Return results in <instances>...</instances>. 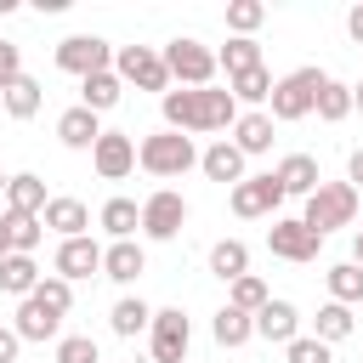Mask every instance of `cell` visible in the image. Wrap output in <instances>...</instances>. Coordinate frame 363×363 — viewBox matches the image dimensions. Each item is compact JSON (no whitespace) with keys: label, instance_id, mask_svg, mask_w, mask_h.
<instances>
[{"label":"cell","instance_id":"cell-1","mask_svg":"<svg viewBox=\"0 0 363 363\" xmlns=\"http://www.w3.org/2000/svg\"><path fill=\"white\" fill-rule=\"evenodd\" d=\"M159 113H164V130H182V136H210V130H233L238 119V102L233 91L221 85H204V91H164L159 96Z\"/></svg>","mask_w":363,"mask_h":363},{"label":"cell","instance_id":"cell-2","mask_svg":"<svg viewBox=\"0 0 363 363\" xmlns=\"http://www.w3.org/2000/svg\"><path fill=\"white\" fill-rule=\"evenodd\" d=\"M136 164H142L147 176L176 182V176H187V170L199 164V147H193V136H182V130H153V136L136 142Z\"/></svg>","mask_w":363,"mask_h":363},{"label":"cell","instance_id":"cell-3","mask_svg":"<svg viewBox=\"0 0 363 363\" xmlns=\"http://www.w3.org/2000/svg\"><path fill=\"white\" fill-rule=\"evenodd\" d=\"M301 221H306L318 238H329L335 227H352V221H357V187H352V182H318V193L306 199Z\"/></svg>","mask_w":363,"mask_h":363},{"label":"cell","instance_id":"cell-4","mask_svg":"<svg viewBox=\"0 0 363 363\" xmlns=\"http://www.w3.org/2000/svg\"><path fill=\"white\" fill-rule=\"evenodd\" d=\"M323 79H329L323 68H295V74L272 79L267 119H278V125H295V119H306V113H312V96H318V85H323Z\"/></svg>","mask_w":363,"mask_h":363},{"label":"cell","instance_id":"cell-5","mask_svg":"<svg viewBox=\"0 0 363 363\" xmlns=\"http://www.w3.org/2000/svg\"><path fill=\"white\" fill-rule=\"evenodd\" d=\"M159 57H164V74H170L182 91H204V85H216V51H210L204 40H187V34H182V40H170Z\"/></svg>","mask_w":363,"mask_h":363},{"label":"cell","instance_id":"cell-6","mask_svg":"<svg viewBox=\"0 0 363 363\" xmlns=\"http://www.w3.org/2000/svg\"><path fill=\"white\" fill-rule=\"evenodd\" d=\"M113 74H119V85H136V91H159V96L170 91L159 45H113Z\"/></svg>","mask_w":363,"mask_h":363},{"label":"cell","instance_id":"cell-7","mask_svg":"<svg viewBox=\"0 0 363 363\" xmlns=\"http://www.w3.org/2000/svg\"><path fill=\"white\" fill-rule=\"evenodd\" d=\"M147 346H153V363H187V346H193V323L182 306H159L153 323H147Z\"/></svg>","mask_w":363,"mask_h":363},{"label":"cell","instance_id":"cell-8","mask_svg":"<svg viewBox=\"0 0 363 363\" xmlns=\"http://www.w3.org/2000/svg\"><path fill=\"white\" fill-rule=\"evenodd\" d=\"M267 250L278 255V261H295V267H306V261H318V250H323V238L301 221V216H272V227H267Z\"/></svg>","mask_w":363,"mask_h":363},{"label":"cell","instance_id":"cell-9","mask_svg":"<svg viewBox=\"0 0 363 363\" xmlns=\"http://www.w3.org/2000/svg\"><path fill=\"white\" fill-rule=\"evenodd\" d=\"M182 227H187V199H182L176 187H159V193L142 199V233H147L153 244H170Z\"/></svg>","mask_w":363,"mask_h":363},{"label":"cell","instance_id":"cell-10","mask_svg":"<svg viewBox=\"0 0 363 363\" xmlns=\"http://www.w3.org/2000/svg\"><path fill=\"white\" fill-rule=\"evenodd\" d=\"M57 68L74 74V79L102 74V68H113V45H108L102 34H68V40L57 45Z\"/></svg>","mask_w":363,"mask_h":363},{"label":"cell","instance_id":"cell-11","mask_svg":"<svg viewBox=\"0 0 363 363\" xmlns=\"http://www.w3.org/2000/svg\"><path fill=\"white\" fill-rule=\"evenodd\" d=\"M227 204H233V216H244V221H255V216H278L284 187H278L272 170H267V176H244V182L227 193Z\"/></svg>","mask_w":363,"mask_h":363},{"label":"cell","instance_id":"cell-12","mask_svg":"<svg viewBox=\"0 0 363 363\" xmlns=\"http://www.w3.org/2000/svg\"><path fill=\"white\" fill-rule=\"evenodd\" d=\"M91 164H96L102 182H125V176L136 170V136H125V130H102L96 147H91Z\"/></svg>","mask_w":363,"mask_h":363},{"label":"cell","instance_id":"cell-13","mask_svg":"<svg viewBox=\"0 0 363 363\" xmlns=\"http://www.w3.org/2000/svg\"><path fill=\"white\" fill-rule=\"evenodd\" d=\"M57 278H68V284H79V278H91V272H102V244L85 233V238H62L57 244Z\"/></svg>","mask_w":363,"mask_h":363},{"label":"cell","instance_id":"cell-14","mask_svg":"<svg viewBox=\"0 0 363 363\" xmlns=\"http://www.w3.org/2000/svg\"><path fill=\"white\" fill-rule=\"evenodd\" d=\"M40 227H51L57 238H85L91 233V210H85V199H45V210H40Z\"/></svg>","mask_w":363,"mask_h":363},{"label":"cell","instance_id":"cell-15","mask_svg":"<svg viewBox=\"0 0 363 363\" xmlns=\"http://www.w3.org/2000/svg\"><path fill=\"white\" fill-rule=\"evenodd\" d=\"M147 272V250L136 244V238H113L108 250H102V278H113V284H136Z\"/></svg>","mask_w":363,"mask_h":363},{"label":"cell","instance_id":"cell-16","mask_svg":"<svg viewBox=\"0 0 363 363\" xmlns=\"http://www.w3.org/2000/svg\"><path fill=\"white\" fill-rule=\"evenodd\" d=\"M96 136H102V119L91 113V108H68V113H57V142L62 147H74V153H91L96 147Z\"/></svg>","mask_w":363,"mask_h":363},{"label":"cell","instance_id":"cell-17","mask_svg":"<svg viewBox=\"0 0 363 363\" xmlns=\"http://www.w3.org/2000/svg\"><path fill=\"white\" fill-rule=\"evenodd\" d=\"M272 176H278L284 199H312V193H318V182H323L312 153H289V159H278V170H272Z\"/></svg>","mask_w":363,"mask_h":363},{"label":"cell","instance_id":"cell-18","mask_svg":"<svg viewBox=\"0 0 363 363\" xmlns=\"http://www.w3.org/2000/svg\"><path fill=\"white\" fill-rule=\"evenodd\" d=\"M199 170H204L210 182H227V187H238V182H244V153H238L227 136H216V142L199 153Z\"/></svg>","mask_w":363,"mask_h":363},{"label":"cell","instance_id":"cell-19","mask_svg":"<svg viewBox=\"0 0 363 363\" xmlns=\"http://www.w3.org/2000/svg\"><path fill=\"white\" fill-rule=\"evenodd\" d=\"M255 335L272 340V346H289V340L301 335V312H295L289 301H267V306L255 312Z\"/></svg>","mask_w":363,"mask_h":363},{"label":"cell","instance_id":"cell-20","mask_svg":"<svg viewBox=\"0 0 363 363\" xmlns=\"http://www.w3.org/2000/svg\"><path fill=\"white\" fill-rule=\"evenodd\" d=\"M119 96H125V85H119V74H113V68H102V74H85V79H79V108H91L96 119H102L108 108H119Z\"/></svg>","mask_w":363,"mask_h":363},{"label":"cell","instance_id":"cell-21","mask_svg":"<svg viewBox=\"0 0 363 363\" xmlns=\"http://www.w3.org/2000/svg\"><path fill=\"white\" fill-rule=\"evenodd\" d=\"M227 142H233V147H238L244 159H255V153H267V147H272V119H267L261 108H255V113H238V119H233V136H227Z\"/></svg>","mask_w":363,"mask_h":363},{"label":"cell","instance_id":"cell-22","mask_svg":"<svg viewBox=\"0 0 363 363\" xmlns=\"http://www.w3.org/2000/svg\"><path fill=\"white\" fill-rule=\"evenodd\" d=\"M147 323H153V306H147L142 295H119V301H113V312H108V329H113L119 340L147 335Z\"/></svg>","mask_w":363,"mask_h":363},{"label":"cell","instance_id":"cell-23","mask_svg":"<svg viewBox=\"0 0 363 363\" xmlns=\"http://www.w3.org/2000/svg\"><path fill=\"white\" fill-rule=\"evenodd\" d=\"M11 329H17V340H34V346H45V340H57V329H62V318H51L34 295L17 306V318H11Z\"/></svg>","mask_w":363,"mask_h":363},{"label":"cell","instance_id":"cell-24","mask_svg":"<svg viewBox=\"0 0 363 363\" xmlns=\"http://www.w3.org/2000/svg\"><path fill=\"white\" fill-rule=\"evenodd\" d=\"M6 210H11V216H40V210H45V182H40L34 170H17V176L6 182Z\"/></svg>","mask_w":363,"mask_h":363},{"label":"cell","instance_id":"cell-25","mask_svg":"<svg viewBox=\"0 0 363 363\" xmlns=\"http://www.w3.org/2000/svg\"><path fill=\"white\" fill-rule=\"evenodd\" d=\"M40 267H34V255H6L0 261V295H17V301H28L34 289H40Z\"/></svg>","mask_w":363,"mask_h":363},{"label":"cell","instance_id":"cell-26","mask_svg":"<svg viewBox=\"0 0 363 363\" xmlns=\"http://www.w3.org/2000/svg\"><path fill=\"white\" fill-rule=\"evenodd\" d=\"M210 272H216L221 284L244 278V272H250V244H244V238H216V244H210Z\"/></svg>","mask_w":363,"mask_h":363},{"label":"cell","instance_id":"cell-27","mask_svg":"<svg viewBox=\"0 0 363 363\" xmlns=\"http://www.w3.org/2000/svg\"><path fill=\"white\" fill-rule=\"evenodd\" d=\"M210 335H216V346H244V340H255V318L250 312H238V306H221L216 318H210Z\"/></svg>","mask_w":363,"mask_h":363},{"label":"cell","instance_id":"cell-28","mask_svg":"<svg viewBox=\"0 0 363 363\" xmlns=\"http://www.w3.org/2000/svg\"><path fill=\"white\" fill-rule=\"evenodd\" d=\"M96 221H102L108 238H136V227H142V204H136V199H108Z\"/></svg>","mask_w":363,"mask_h":363},{"label":"cell","instance_id":"cell-29","mask_svg":"<svg viewBox=\"0 0 363 363\" xmlns=\"http://www.w3.org/2000/svg\"><path fill=\"white\" fill-rule=\"evenodd\" d=\"M352 329H357L352 306H340V301H323V306H318V329H312V340H323V346H340Z\"/></svg>","mask_w":363,"mask_h":363},{"label":"cell","instance_id":"cell-30","mask_svg":"<svg viewBox=\"0 0 363 363\" xmlns=\"http://www.w3.org/2000/svg\"><path fill=\"white\" fill-rule=\"evenodd\" d=\"M0 102H6V113H11V119H34V113H40V102H45V85L23 74L17 85H6V91H0Z\"/></svg>","mask_w":363,"mask_h":363},{"label":"cell","instance_id":"cell-31","mask_svg":"<svg viewBox=\"0 0 363 363\" xmlns=\"http://www.w3.org/2000/svg\"><path fill=\"white\" fill-rule=\"evenodd\" d=\"M312 113H318L323 125H340V119L352 113V85H340V79H323V85H318V96H312Z\"/></svg>","mask_w":363,"mask_h":363},{"label":"cell","instance_id":"cell-32","mask_svg":"<svg viewBox=\"0 0 363 363\" xmlns=\"http://www.w3.org/2000/svg\"><path fill=\"white\" fill-rule=\"evenodd\" d=\"M216 68H227V79H238V74H250V68H261V45L255 40H227L221 51H216Z\"/></svg>","mask_w":363,"mask_h":363},{"label":"cell","instance_id":"cell-33","mask_svg":"<svg viewBox=\"0 0 363 363\" xmlns=\"http://www.w3.org/2000/svg\"><path fill=\"white\" fill-rule=\"evenodd\" d=\"M323 278H329V301H340V306H357V301H363V267H357V261H340V267H329Z\"/></svg>","mask_w":363,"mask_h":363},{"label":"cell","instance_id":"cell-34","mask_svg":"<svg viewBox=\"0 0 363 363\" xmlns=\"http://www.w3.org/2000/svg\"><path fill=\"white\" fill-rule=\"evenodd\" d=\"M267 301H272V289H267L255 272H244V278H233V284H227V306H238V312H250V318H255Z\"/></svg>","mask_w":363,"mask_h":363},{"label":"cell","instance_id":"cell-35","mask_svg":"<svg viewBox=\"0 0 363 363\" xmlns=\"http://www.w3.org/2000/svg\"><path fill=\"white\" fill-rule=\"evenodd\" d=\"M6 233H11V255H34L40 238H45L40 216H11V210H6Z\"/></svg>","mask_w":363,"mask_h":363},{"label":"cell","instance_id":"cell-36","mask_svg":"<svg viewBox=\"0 0 363 363\" xmlns=\"http://www.w3.org/2000/svg\"><path fill=\"white\" fill-rule=\"evenodd\" d=\"M34 301H40L51 318H68V306H74V284H68V278H57V272H45V278H40V289H34Z\"/></svg>","mask_w":363,"mask_h":363},{"label":"cell","instance_id":"cell-37","mask_svg":"<svg viewBox=\"0 0 363 363\" xmlns=\"http://www.w3.org/2000/svg\"><path fill=\"white\" fill-rule=\"evenodd\" d=\"M261 23H267V6H261V0H233V6H227V28H233L238 40H255Z\"/></svg>","mask_w":363,"mask_h":363},{"label":"cell","instance_id":"cell-38","mask_svg":"<svg viewBox=\"0 0 363 363\" xmlns=\"http://www.w3.org/2000/svg\"><path fill=\"white\" fill-rule=\"evenodd\" d=\"M227 91H233V102H267V96H272V74H267V62L250 68V74H238V79H227Z\"/></svg>","mask_w":363,"mask_h":363},{"label":"cell","instance_id":"cell-39","mask_svg":"<svg viewBox=\"0 0 363 363\" xmlns=\"http://www.w3.org/2000/svg\"><path fill=\"white\" fill-rule=\"evenodd\" d=\"M57 363H102L91 335H57Z\"/></svg>","mask_w":363,"mask_h":363},{"label":"cell","instance_id":"cell-40","mask_svg":"<svg viewBox=\"0 0 363 363\" xmlns=\"http://www.w3.org/2000/svg\"><path fill=\"white\" fill-rule=\"evenodd\" d=\"M284 363H335V346H323V340H312V335H295V340L284 346Z\"/></svg>","mask_w":363,"mask_h":363},{"label":"cell","instance_id":"cell-41","mask_svg":"<svg viewBox=\"0 0 363 363\" xmlns=\"http://www.w3.org/2000/svg\"><path fill=\"white\" fill-rule=\"evenodd\" d=\"M17 79H23V45L0 40V91H6V85H17Z\"/></svg>","mask_w":363,"mask_h":363},{"label":"cell","instance_id":"cell-42","mask_svg":"<svg viewBox=\"0 0 363 363\" xmlns=\"http://www.w3.org/2000/svg\"><path fill=\"white\" fill-rule=\"evenodd\" d=\"M17 352H23L17 329H11V323H0V363H17Z\"/></svg>","mask_w":363,"mask_h":363},{"label":"cell","instance_id":"cell-43","mask_svg":"<svg viewBox=\"0 0 363 363\" xmlns=\"http://www.w3.org/2000/svg\"><path fill=\"white\" fill-rule=\"evenodd\" d=\"M346 34H352V40H357V45H363V0H357V6H352V11H346Z\"/></svg>","mask_w":363,"mask_h":363},{"label":"cell","instance_id":"cell-44","mask_svg":"<svg viewBox=\"0 0 363 363\" xmlns=\"http://www.w3.org/2000/svg\"><path fill=\"white\" fill-rule=\"evenodd\" d=\"M346 182L363 187V147H352V159H346Z\"/></svg>","mask_w":363,"mask_h":363},{"label":"cell","instance_id":"cell-45","mask_svg":"<svg viewBox=\"0 0 363 363\" xmlns=\"http://www.w3.org/2000/svg\"><path fill=\"white\" fill-rule=\"evenodd\" d=\"M11 255V233H6V210H0V261Z\"/></svg>","mask_w":363,"mask_h":363},{"label":"cell","instance_id":"cell-46","mask_svg":"<svg viewBox=\"0 0 363 363\" xmlns=\"http://www.w3.org/2000/svg\"><path fill=\"white\" fill-rule=\"evenodd\" d=\"M352 261L363 267V227H357V238H352Z\"/></svg>","mask_w":363,"mask_h":363},{"label":"cell","instance_id":"cell-47","mask_svg":"<svg viewBox=\"0 0 363 363\" xmlns=\"http://www.w3.org/2000/svg\"><path fill=\"white\" fill-rule=\"evenodd\" d=\"M352 108H357V113H363V85H352Z\"/></svg>","mask_w":363,"mask_h":363},{"label":"cell","instance_id":"cell-48","mask_svg":"<svg viewBox=\"0 0 363 363\" xmlns=\"http://www.w3.org/2000/svg\"><path fill=\"white\" fill-rule=\"evenodd\" d=\"M6 182H11V176H6V170H0V199H6Z\"/></svg>","mask_w":363,"mask_h":363}]
</instances>
